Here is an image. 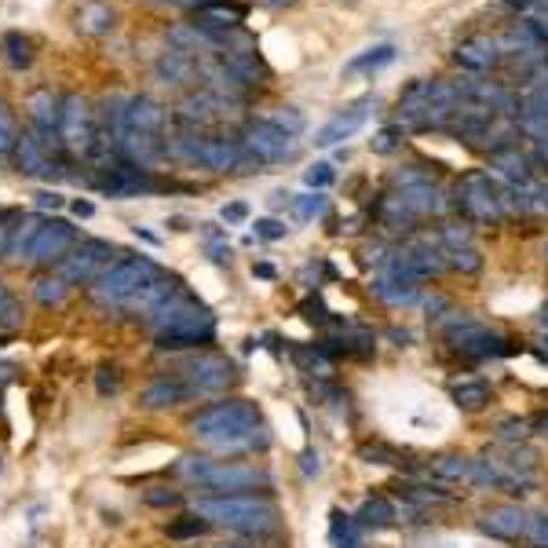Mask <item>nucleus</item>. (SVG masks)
<instances>
[{"mask_svg":"<svg viewBox=\"0 0 548 548\" xmlns=\"http://www.w3.org/2000/svg\"><path fill=\"white\" fill-rule=\"evenodd\" d=\"M190 399L187 384H183L176 373H165V377L150 380L147 388H143V395H139V406L143 410H172V406H180V402Z\"/></svg>","mask_w":548,"mask_h":548,"instance_id":"aec40b11","label":"nucleus"},{"mask_svg":"<svg viewBox=\"0 0 548 548\" xmlns=\"http://www.w3.org/2000/svg\"><path fill=\"white\" fill-rule=\"evenodd\" d=\"M11 238H15V223L8 216H0V260L11 256Z\"/></svg>","mask_w":548,"mask_h":548,"instance_id":"8fccbe9b","label":"nucleus"},{"mask_svg":"<svg viewBox=\"0 0 548 548\" xmlns=\"http://www.w3.org/2000/svg\"><path fill=\"white\" fill-rule=\"evenodd\" d=\"M209 253H212V260H216V264H227V260H231V245H227V242H212Z\"/></svg>","mask_w":548,"mask_h":548,"instance_id":"4d7b16f0","label":"nucleus"},{"mask_svg":"<svg viewBox=\"0 0 548 548\" xmlns=\"http://www.w3.org/2000/svg\"><path fill=\"white\" fill-rule=\"evenodd\" d=\"M454 205L464 212V220L472 223H501L505 209H501V187L490 180V172H464L457 180Z\"/></svg>","mask_w":548,"mask_h":548,"instance_id":"6e6552de","label":"nucleus"},{"mask_svg":"<svg viewBox=\"0 0 548 548\" xmlns=\"http://www.w3.org/2000/svg\"><path fill=\"white\" fill-rule=\"evenodd\" d=\"M541 209H545V220H548V180H541Z\"/></svg>","mask_w":548,"mask_h":548,"instance_id":"0e129e2a","label":"nucleus"},{"mask_svg":"<svg viewBox=\"0 0 548 548\" xmlns=\"http://www.w3.org/2000/svg\"><path fill=\"white\" fill-rule=\"evenodd\" d=\"M304 472H307V475L318 472V454H311V450L304 454Z\"/></svg>","mask_w":548,"mask_h":548,"instance_id":"bf43d9fd","label":"nucleus"},{"mask_svg":"<svg viewBox=\"0 0 548 548\" xmlns=\"http://www.w3.org/2000/svg\"><path fill=\"white\" fill-rule=\"evenodd\" d=\"M59 106H63V99L52 92H33L30 95V117L33 125H37V132H41L52 147H59V139H55V132H59Z\"/></svg>","mask_w":548,"mask_h":548,"instance_id":"4be33fe9","label":"nucleus"},{"mask_svg":"<svg viewBox=\"0 0 548 548\" xmlns=\"http://www.w3.org/2000/svg\"><path fill=\"white\" fill-rule=\"evenodd\" d=\"M172 373L187 384L190 399H194V395H220V391H227L234 380H238L234 362L227 359V355H220V351H194V355H187Z\"/></svg>","mask_w":548,"mask_h":548,"instance_id":"423d86ee","label":"nucleus"},{"mask_svg":"<svg viewBox=\"0 0 548 548\" xmlns=\"http://www.w3.org/2000/svg\"><path fill=\"white\" fill-rule=\"evenodd\" d=\"M99 373H103V377H99V391H103V395H114L117 391V384H121V377H117V369L110 366V369H99Z\"/></svg>","mask_w":548,"mask_h":548,"instance_id":"864d4df0","label":"nucleus"},{"mask_svg":"<svg viewBox=\"0 0 548 548\" xmlns=\"http://www.w3.org/2000/svg\"><path fill=\"white\" fill-rule=\"evenodd\" d=\"M242 147L245 154L256 161V165H282V161L296 158V150H300V143H296V136H289V132H282L278 125H271L267 117H256V121H249V125L242 128Z\"/></svg>","mask_w":548,"mask_h":548,"instance_id":"1a4fd4ad","label":"nucleus"},{"mask_svg":"<svg viewBox=\"0 0 548 548\" xmlns=\"http://www.w3.org/2000/svg\"><path fill=\"white\" fill-rule=\"evenodd\" d=\"M454 59L461 70H472V74H490L505 55H501V44L497 37H486V33H475L468 41H461L454 48Z\"/></svg>","mask_w":548,"mask_h":548,"instance_id":"dca6fc26","label":"nucleus"},{"mask_svg":"<svg viewBox=\"0 0 548 548\" xmlns=\"http://www.w3.org/2000/svg\"><path fill=\"white\" fill-rule=\"evenodd\" d=\"M154 278H161V267L154 264L150 256H125V260L106 267L103 278L92 285V300L103 307V311H114V307L125 311L128 300H132L143 285L154 282Z\"/></svg>","mask_w":548,"mask_h":548,"instance_id":"39448f33","label":"nucleus"},{"mask_svg":"<svg viewBox=\"0 0 548 548\" xmlns=\"http://www.w3.org/2000/svg\"><path fill=\"white\" fill-rule=\"evenodd\" d=\"M176 475L187 483L201 486V497H223V494H267L274 486L271 472L260 464L242 461H216V457H180Z\"/></svg>","mask_w":548,"mask_h":548,"instance_id":"7ed1b4c3","label":"nucleus"},{"mask_svg":"<svg viewBox=\"0 0 548 548\" xmlns=\"http://www.w3.org/2000/svg\"><path fill=\"white\" fill-rule=\"evenodd\" d=\"M66 293H70V285H66L55 271L33 282V296H37V304H44V307H59L66 300Z\"/></svg>","mask_w":548,"mask_h":548,"instance_id":"72a5a7b5","label":"nucleus"},{"mask_svg":"<svg viewBox=\"0 0 548 548\" xmlns=\"http://www.w3.org/2000/svg\"><path fill=\"white\" fill-rule=\"evenodd\" d=\"M150 329H154V340H158L161 351H198L209 348L216 340V318L201 300L176 285L165 300H161L147 318H143Z\"/></svg>","mask_w":548,"mask_h":548,"instance_id":"f03ea898","label":"nucleus"},{"mask_svg":"<svg viewBox=\"0 0 548 548\" xmlns=\"http://www.w3.org/2000/svg\"><path fill=\"white\" fill-rule=\"evenodd\" d=\"M391 340H399V348H406V344H410V333H406V329H391Z\"/></svg>","mask_w":548,"mask_h":548,"instance_id":"052dcab7","label":"nucleus"},{"mask_svg":"<svg viewBox=\"0 0 548 548\" xmlns=\"http://www.w3.org/2000/svg\"><path fill=\"white\" fill-rule=\"evenodd\" d=\"M395 523V508H391L388 497H369L366 505L359 508V516H355V527L362 530H384Z\"/></svg>","mask_w":548,"mask_h":548,"instance_id":"c756f323","label":"nucleus"},{"mask_svg":"<svg viewBox=\"0 0 548 548\" xmlns=\"http://www.w3.org/2000/svg\"><path fill=\"white\" fill-rule=\"evenodd\" d=\"M223 110H227V99H220V95L212 92H201V95H190L187 103L180 106V121H187V125H209Z\"/></svg>","mask_w":548,"mask_h":548,"instance_id":"a878e982","label":"nucleus"},{"mask_svg":"<svg viewBox=\"0 0 548 548\" xmlns=\"http://www.w3.org/2000/svg\"><path fill=\"white\" fill-rule=\"evenodd\" d=\"M534 548H548V512H527V534Z\"/></svg>","mask_w":548,"mask_h":548,"instance_id":"a18cd8bd","label":"nucleus"},{"mask_svg":"<svg viewBox=\"0 0 548 548\" xmlns=\"http://www.w3.org/2000/svg\"><path fill=\"white\" fill-rule=\"evenodd\" d=\"M194 74V59L183 48H169V52L158 59V77L165 85H183L187 77Z\"/></svg>","mask_w":548,"mask_h":548,"instance_id":"cd10ccee","label":"nucleus"},{"mask_svg":"<svg viewBox=\"0 0 548 548\" xmlns=\"http://www.w3.org/2000/svg\"><path fill=\"white\" fill-rule=\"evenodd\" d=\"M285 227L282 220H256V238H264V242H278V238H285Z\"/></svg>","mask_w":548,"mask_h":548,"instance_id":"de8ad7c7","label":"nucleus"},{"mask_svg":"<svg viewBox=\"0 0 548 548\" xmlns=\"http://www.w3.org/2000/svg\"><path fill=\"white\" fill-rule=\"evenodd\" d=\"M490 165L494 172L505 180V187L512 183H523V180H534V169H530V158L527 154H519V147H501L490 154Z\"/></svg>","mask_w":548,"mask_h":548,"instance_id":"5701e85b","label":"nucleus"},{"mask_svg":"<svg viewBox=\"0 0 548 548\" xmlns=\"http://www.w3.org/2000/svg\"><path fill=\"white\" fill-rule=\"evenodd\" d=\"M446 340H450V348H454L457 355H464V359H501V355H512V351H516V344L508 337H501L497 329L461 315H454L446 322Z\"/></svg>","mask_w":548,"mask_h":548,"instance_id":"0eeeda50","label":"nucleus"},{"mask_svg":"<svg viewBox=\"0 0 548 548\" xmlns=\"http://www.w3.org/2000/svg\"><path fill=\"white\" fill-rule=\"evenodd\" d=\"M538 143V161L548 169V136H541V139H534Z\"/></svg>","mask_w":548,"mask_h":548,"instance_id":"13d9d810","label":"nucleus"},{"mask_svg":"<svg viewBox=\"0 0 548 548\" xmlns=\"http://www.w3.org/2000/svg\"><path fill=\"white\" fill-rule=\"evenodd\" d=\"M176 501H180V494H176V490H150L147 494V505H176Z\"/></svg>","mask_w":548,"mask_h":548,"instance_id":"5fc2aeb1","label":"nucleus"},{"mask_svg":"<svg viewBox=\"0 0 548 548\" xmlns=\"http://www.w3.org/2000/svg\"><path fill=\"white\" fill-rule=\"evenodd\" d=\"M223 220L227 223H245L249 220V205H245V201H231V205H223Z\"/></svg>","mask_w":548,"mask_h":548,"instance_id":"3c124183","label":"nucleus"},{"mask_svg":"<svg viewBox=\"0 0 548 548\" xmlns=\"http://www.w3.org/2000/svg\"><path fill=\"white\" fill-rule=\"evenodd\" d=\"M527 428H530L527 421H505V424H501V439L516 446V443H523V439H527Z\"/></svg>","mask_w":548,"mask_h":548,"instance_id":"09e8293b","label":"nucleus"},{"mask_svg":"<svg viewBox=\"0 0 548 548\" xmlns=\"http://www.w3.org/2000/svg\"><path fill=\"white\" fill-rule=\"evenodd\" d=\"M15 143H19V125H15V114L8 110V103L0 99V158L15 154Z\"/></svg>","mask_w":548,"mask_h":548,"instance_id":"58836bf2","label":"nucleus"},{"mask_svg":"<svg viewBox=\"0 0 548 548\" xmlns=\"http://www.w3.org/2000/svg\"><path fill=\"white\" fill-rule=\"evenodd\" d=\"M377 223L388 234H410L417 216L406 209V201H402L399 194H384V198L377 201Z\"/></svg>","mask_w":548,"mask_h":548,"instance_id":"b1692460","label":"nucleus"},{"mask_svg":"<svg viewBox=\"0 0 548 548\" xmlns=\"http://www.w3.org/2000/svg\"><path fill=\"white\" fill-rule=\"evenodd\" d=\"M154 4H190V0H154Z\"/></svg>","mask_w":548,"mask_h":548,"instance_id":"338daca9","label":"nucleus"},{"mask_svg":"<svg viewBox=\"0 0 548 548\" xmlns=\"http://www.w3.org/2000/svg\"><path fill=\"white\" fill-rule=\"evenodd\" d=\"M41 227H44L41 216H22V220L15 223V238H11V256H15V260L26 264V253H30L33 238L41 234Z\"/></svg>","mask_w":548,"mask_h":548,"instance_id":"473e14b6","label":"nucleus"},{"mask_svg":"<svg viewBox=\"0 0 548 548\" xmlns=\"http://www.w3.org/2000/svg\"><path fill=\"white\" fill-rule=\"evenodd\" d=\"M37 205H41V209H63L66 201H63V194H52V190H44V194H37Z\"/></svg>","mask_w":548,"mask_h":548,"instance_id":"6e6d98bb","label":"nucleus"},{"mask_svg":"<svg viewBox=\"0 0 548 548\" xmlns=\"http://www.w3.org/2000/svg\"><path fill=\"white\" fill-rule=\"evenodd\" d=\"M432 472L439 475V479H472V461L457 454H443L432 461Z\"/></svg>","mask_w":548,"mask_h":548,"instance_id":"e433bc0d","label":"nucleus"},{"mask_svg":"<svg viewBox=\"0 0 548 548\" xmlns=\"http://www.w3.org/2000/svg\"><path fill=\"white\" fill-rule=\"evenodd\" d=\"M253 271L260 274V278H274V267H271V264H256Z\"/></svg>","mask_w":548,"mask_h":548,"instance_id":"e2e57ef3","label":"nucleus"},{"mask_svg":"<svg viewBox=\"0 0 548 548\" xmlns=\"http://www.w3.org/2000/svg\"><path fill=\"white\" fill-rule=\"evenodd\" d=\"M271 125H278L282 132H289V136H300L304 132V125H307V117L296 110V106H278L271 117H267Z\"/></svg>","mask_w":548,"mask_h":548,"instance_id":"a19ab883","label":"nucleus"},{"mask_svg":"<svg viewBox=\"0 0 548 548\" xmlns=\"http://www.w3.org/2000/svg\"><path fill=\"white\" fill-rule=\"evenodd\" d=\"M545 264H548V242H545Z\"/></svg>","mask_w":548,"mask_h":548,"instance_id":"774afa93","label":"nucleus"},{"mask_svg":"<svg viewBox=\"0 0 548 548\" xmlns=\"http://www.w3.org/2000/svg\"><path fill=\"white\" fill-rule=\"evenodd\" d=\"M22 326V300L8 289V282H0V329L15 333Z\"/></svg>","mask_w":548,"mask_h":548,"instance_id":"f704fd0d","label":"nucleus"},{"mask_svg":"<svg viewBox=\"0 0 548 548\" xmlns=\"http://www.w3.org/2000/svg\"><path fill=\"white\" fill-rule=\"evenodd\" d=\"M304 311H307V322H318V326H326L329 322V311L322 307V300H307Z\"/></svg>","mask_w":548,"mask_h":548,"instance_id":"603ef678","label":"nucleus"},{"mask_svg":"<svg viewBox=\"0 0 548 548\" xmlns=\"http://www.w3.org/2000/svg\"><path fill=\"white\" fill-rule=\"evenodd\" d=\"M117 154H121V161L132 165V169L154 172V165L169 154V143L161 136H150V132H132V128H125L121 139H117Z\"/></svg>","mask_w":548,"mask_h":548,"instance_id":"4468645a","label":"nucleus"},{"mask_svg":"<svg viewBox=\"0 0 548 548\" xmlns=\"http://www.w3.org/2000/svg\"><path fill=\"white\" fill-rule=\"evenodd\" d=\"M359 457L369 464H391V468H413L410 454H402V450H395V446H388L384 439H366V443H359Z\"/></svg>","mask_w":548,"mask_h":548,"instance_id":"7c9ffc66","label":"nucleus"},{"mask_svg":"<svg viewBox=\"0 0 548 548\" xmlns=\"http://www.w3.org/2000/svg\"><path fill=\"white\" fill-rule=\"evenodd\" d=\"M59 147L66 154H88L95 143V121H92V106H88L85 95H63V106H59Z\"/></svg>","mask_w":548,"mask_h":548,"instance_id":"9b49d317","label":"nucleus"},{"mask_svg":"<svg viewBox=\"0 0 548 548\" xmlns=\"http://www.w3.org/2000/svg\"><path fill=\"white\" fill-rule=\"evenodd\" d=\"M190 435L201 446H209L212 454L234 457V454H253V450H267L271 446V428L264 424L256 402L249 399H223L212 402L205 410L190 417Z\"/></svg>","mask_w":548,"mask_h":548,"instance_id":"f257e3e1","label":"nucleus"},{"mask_svg":"<svg viewBox=\"0 0 548 548\" xmlns=\"http://www.w3.org/2000/svg\"><path fill=\"white\" fill-rule=\"evenodd\" d=\"M399 494L413 505H446L450 494L446 490H432V486H421V483H399Z\"/></svg>","mask_w":548,"mask_h":548,"instance_id":"4c0bfd02","label":"nucleus"},{"mask_svg":"<svg viewBox=\"0 0 548 548\" xmlns=\"http://www.w3.org/2000/svg\"><path fill=\"white\" fill-rule=\"evenodd\" d=\"M110 256H114V245L103 242V238H88V242L74 245V253L55 267V274H59L70 289H74V285H95L106 274V267H110Z\"/></svg>","mask_w":548,"mask_h":548,"instance_id":"9d476101","label":"nucleus"},{"mask_svg":"<svg viewBox=\"0 0 548 548\" xmlns=\"http://www.w3.org/2000/svg\"><path fill=\"white\" fill-rule=\"evenodd\" d=\"M333 180H337V169H333L329 161H315V165L304 172V183H307V187H315V190L333 187Z\"/></svg>","mask_w":548,"mask_h":548,"instance_id":"49530a36","label":"nucleus"},{"mask_svg":"<svg viewBox=\"0 0 548 548\" xmlns=\"http://www.w3.org/2000/svg\"><path fill=\"white\" fill-rule=\"evenodd\" d=\"M373 293H377L380 300H384V304H391V307H406V304H413V300L421 296V282H417L413 274H406L399 264H395V260H391V264L377 274Z\"/></svg>","mask_w":548,"mask_h":548,"instance_id":"a211bd4d","label":"nucleus"},{"mask_svg":"<svg viewBox=\"0 0 548 548\" xmlns=\"http://www.w3.org/2000/svg\"><path fill=\"white\" fill-rule=\"evenodd\" d=\"M209 530V523L194 512V516H180L176 523H169V538L172 541H190V538H201Z\"/></svg>","mask_w":548,"mask_h":548,"instance_id":"ea45409f","label":"nucleus"},{"mask_svg":"<svg viewBox=\"0 0 548 548\" xmlns=\"http://www.w3.org/2000/svg\"><path fill=\"white\" fill-rule=\"evenodd\" d=\"M538 322H541V329H548V304L541 307V315H538Z\"/></svg>","mask_w":548,"mask_h":548,"instance_id":"69168bd1","label":"nucleus"},{"mask_svg":"<svg viewBox=\"0 0 548 548\" xmlns=\"http://www.w3.org/2000/svg\"><path fill=\"white\" fill-rule=\"evenodd\" d=\"M15 165H19V172H26V176H52L55 161H52V143L41 136V132H19V143H15Z\"/></svg>","mask_w":548,"mask_h":548,"instance_id":"2eb2a0df","label":"nucleus"},{"mask_svg":"<svg viewBox=\"0 0 548 548\" xmlns=\"http://www.w3.org/2000/svg\"><path fill=\"white\" fill-rule=\"evenodd\" d=\"M439 242H443V249L472 245V227H468V223H443V227H439Z\"/></svg>","mask_w":548,"mask_h":548,"instance_id":"37998d69","label":"nucleus"},{"mask_svg":"<svg viewBox=\"0 0 548 548\" xmlns=\"http://www.w3.org/2000/svg\"><path fill=\"white\" fill-rule=\"evenodd\" d=\"M402 136H406V132H402L399 125H388L369 139V147H373V154H395V150L402 147Z\"/></svg>","mask_w":548,"mask_h":548,"instance_id":"79ce46f5","label":"nucleus"},{"mask_svg":"<svg viewBox=\"0 0 548 548\" xmlns=\"http://www.w3.org/2000/svg\"><path fill=\"white\" fill-rule=\"evenodd\" d=\"M74 212H77V216H92V201H74Z\"/></svg>","mask_w":548,"mask_h":548,"instance_id":"680f3d73","label":"nucleus"},{"mask_svg":"<svg viewBox=\"0 0 548 548\" xmlns=\"http://www.w3.org/2000/svg\"><path fill=\"white\" fill-rule=\"evenodd\" d=\"M169 121V110L150 99V95H132L128 99V117H125V128L132 132H150V136H161V128Z\"/></svg>","mask_w":548,"mask_h":548,"instance_id":"412c9836","label":"nucleus"},{"mask_svg":"<svg viewBox=\"0 0 548 548\" xmlns=\"http://www.w3.org/2000/svg\"><path fill=\"white\" fill-rule=\"evenodd\" d=\"M293 209L300 220H318L329 209V198L326 194H304V198H293Z\"/></svg>","mask_w":548,"mask_h":548,"instance_id":"c03bdc74","label":"nucleus"},{"mask_svg":"<svg viewBox=\"0 0 548 548\" xmlns=\"http://www.w3.org/2000/svg\"><path fill=\"white\" fill-rule=\"evenodd\" d=\"M479 530L497 541H519L527 534V512L519 505H497L479 519Z\"/></svg>","mask_w":548,"mask_h":548,"instance_id":"6ab92c4d","label":"nucleus"},{"mask_svg":"<svg viewBox=\"0 0 548 548\" xmlns=\"http://www.w3.org/2000/svg\"><path fill=\"white\" fill-rule=\"evenodd\" d=\"M77 30L88 33V37H103V33L114 30V8L103 4V0H88L85 8L77 11Z\"/></svg>","mask_w":548,"mask_h":548,"instance_id":"bb28decb","label":"nucleus"},{"mask_svg":"<svg viewBox=\"0 0 548 548\" xmlns=\"http://www.w3.org/2000/svg\"><path fill=\"white\" fill-rule=\"evenodd\" d=\"M209 527H223L242 538H267L278 530V505L267 494H223V497H198L194 505Z\"/></svg>","mask_w":548,"mask_h":548,"instance_id":"20e7f679","label":"nucleus"},{"mask_svg":"<svg viewBox=\"0 0 548 548\" xmlns=\"http://www.w3.org/2000/svg\"><path fill=\"white\" fill-rule=\"evenodd\" d=\"M450 399L457 402V410L464 413H479L490 406V399H494V388L486 384V380H454L450 384Z\"/></svg>","mask_w":548,"mask_h":548,"instance_id":"393cba45","label":"nucleus"},{"mask_svg":"<svg viewBox=\"0 0 548 548\" xmlns=\"http://www.w3.org/2000/svg\"><path fill=\"white\" fill-rule=\"evenodd\" d=\"M0 48H4V59H8V66H15V70H26V66L33 63V44H30V37H22L19 30L4 33Z\"/></svg>","mask_w":548,"mask_h":548,"instance_id":"2f4dec72","label":"nucleus"},{"mask_svg":"<svg viewBox=\"0 0 548 548\" xmlns=\"http://www.w3.org/2000/svg\"><path fill=\"white\" fill-rule=\"evenodd\" d=\"M446 267H454L461 274H479L483 271V253L475 245H461V249H446Z\"/></svg>","mask_w":548,"mask_h":548,"instance_id":"c9c22d12","label":"nucleus"},{"mask_svg":"<svg viewBox=\"0 0 548 548\" xmlns=\"http://www.w3.org/2000/svg\"><path fill=\"white\" fill-rule=\"evenodd\" d=\"M77 245V227L70 220H44L41 234L33 238L26 264L33 267H59L66 256L74 253Z\"/></svg>","mask_w":548,"mask_h":548,"instance_id":"f8f14e48","label":"nucleus"},{"mask_svg":"<svg viewBox=\"0 0 548 548\" xmlns=\"http://www.w3.org/2000/svg\"><path fill=\"white\" fill-rule=\"evenodd\" d=\"M238 22H245V8L238 0H205L198 11H194V22L205 37H220V33L234 30Z\"/></svg>","mask_w":548,"mask_h":548,"instance_id":"f3484780","label":"nucleus"},{"mask_svg":"<svg viewBox=\"0 0 548 548\" xmlns=\"http://www.w3.org/2000/svg\"><path fill=\"white\" fill-rule=\"evenodd\" d=\"M388 63H395V44H373V48L359 52L348 66H344V74L348 77L373 74V70H380V66H388Z\"/></svg>","mask_w":548,"mask_h":548,"instance_id":"c85d7f7f","label":"nucleus"},{"mask_svg":"<svg viewBox=\"0 0 548 548\" xmlns=\"http://www.w3.org/2000/svg\"><path fill=\"white\" fill-rule=\"evenodd\" d=\"M380 106L377 95H362V99H355V103H348L344 110H337V114L329 117L326 125L315 132V147H337V143H344L348 136H355L362 125L369 121V114Z\"/></svg>","mask_w":548,"mask_h":548,"instance_id":"ddd939ff","label":"nucleus"}]
</instances>
